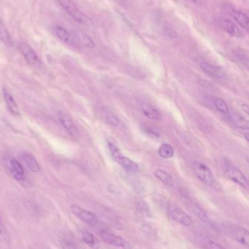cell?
Listing matches in <instances>:
<instances>
[{
    "label": "cell",
    "mask_w": 249,
    "mask_h": 249,
    "mask_svg": "<svg viewBox=\"0 0 249 249\" xmlns=\"http://www.w3.org/2000/svg\"><path fill=\"white\" fill-rule=\"evenodd\" d=\"M105 118L108 124L112 126H118L120 124L119 119L112 112H108L105 114Z\"/></svg>",
    "instance_id": "30"
},
{
    "label": "cell",
    "mask_w": 249,
    "mask_h": 249,
    "mask_svg": "<svg viewBox=\"0 0 249 249\" xmlns=\"http://www.w3.org/2000/svg\"><path fill=\"white\" fill-rule=\"evenodd\" d=\"M60 245L62 249H79L77 243L68 235H66L64 238H61Z\"/></svg>",
    "instance_id": "23"
},
{
    "label": "cell",
    "mask_w": 249,
    "mask_h": 249,
    "mask_svg": "<svg viewBox=\"0 0 249 249\" xmlns=\"http://www.w3.org/2000/svg\"><path fill=\"white\" fill-rule=\"evenodd\" d=\"M159 155L162 158L165 159H169V158H172L174 155L173 148L168 144V143H163L161 145L159 149Z\"/></svg>",
    "instance_id": "24"
},
{
    "label": "cell",
    "mask_w": 249,
    "mask_h": 249,
    "mask_svg": "<svg viewBox=\"0 0 249 249\" xmlns=\"http://www.w3.org/2000/svg\"><path fill=\"white\" fill-rule=\"evenodd\" d=\"M3 96H4V102H5L9 112H10L12 115H16V116L20 115L19 106H18L16 101L14 100L13 96H12V95L10 94V92H9L7 89H4V90H3Z\"/></svg>",
    "instance_id": "19"
},
{
    "label": "cell",
    "mask_w": 249,
    "mask_h": 249,
    "mask_svg": "<svg viewBox=\"0 0 249 249\" xmlns=\"http://www.w3.org/2000/svg\"><path fill=\"white\" fill-rule=\"evenodd\" d=\"M54 35L58 39L67 45H76V42L75 41L73 35L69 32L67 29H64L62 26H57L54 29Z\"/></svg>",
    "instance_id": "15"
},
{
    "label": "cell",
    "mask_w": 249,
    "mask_h": 249,
    "mask_svg": "<svg viewBox=\"0 0 249 249\" xmlns=\"http://www.w3.org/2000/svg\"><path fill=\"white\" fill-rule=\"evenodd\" d=\"M0 41L7 47H11L13 45L11 36L5 25L1 20H0Z\"/></svg>",
    "instance_id": "21"
},
{
    "label": "cell",
    "mask_w": 249,
    "mask_h": 249,
    "mask_svg": "<svg viewBox=\"0 0 249 249\" xmlns=\"http://www.w3.org/2000/svg\"><path fill=\"white\" fill-rule=\"evenodd\" d=\"M192 211L195 216H197L202 222H209V216H208L207 213L200 206H197V205H194L192 206Z\"/></svg>",
    "instance_id": "26"
},
{
    "label": "cell",
    "mask_w": 249,
    "mask_h": 249,
    "mask_svg": "<svg viewBox=\"0 0 249 249\" xmlns=\"http://www.w3.org/2000/svg\"><path fill=\"white\" fill-rule=\"evenodd\" d=\"M70 209H71L72 213L83 222H86L89 225H93V226L97 224V217L92 212L86 210L80 206H76V205H72Z\"/></svg>",
    "instance_id": "6"
},
{
    "label": "cell",
    "mask_w": 249,
    "mask_h": 249,
    "mask_svg": "<svg viewBox=\"0 0 249 249\" xmlns=\"http://www.w3.org/2000/svg\"><path fill=\"white\" fill-rule=\"evenodd\" d=\"M204 248L206 249H228L213 241H208L207 242L205 243Z\"/></svg>",
    "instance_id": "31"
},
{
    "label": "cell",
    "mask_w": 249,
    "mask_h": 249,
    "mask_svg": "<svg viewBox=\"0 0 249 249\" xmlns=\"http://www.w3.org/2000/svg\"><path fill=\"white\" fill-rule=\"evenodd\" d=\"M0 242L5 243V244H9L10 242V235L6 228H4L1 218H0Z\"/></svg>",
    "instance_id": "29"
},
{
    "label": "cell",
    "mask_w": 249,
    "mask_h": 249,
    "mask_svg": "<svg viewBox=\"0 0 249 249\" xmlns=\"http://www.w3.org/2000/svg\"><path fill=\"white\" fill-rule=\"evenodd\" d=\"M140 230H141L142 232L146 235V237L149 238V239H155L156 237V232L153 231V228L147 224H143L141 227H140Z\"/></svg>",
    "instance_id": "28"
},
{
    "label": "cell",
    "mask_w": 249,
    "mask_h": 249,
    "mask_svg": "<svg viewBox=\"0 0 249 249\" xmlns=\"http://www.w3.org/2000/svg\"><path fill=\"white\" fill-rule=\"evenodd\" d=\"M170 216L175 222L181 224L183 226L190 227L192 225V220L191 217L179 208H172L170 210Z\"/></svg>",
    "instance_id": "9"
},
{
    "label": "cell",
    "mask_w": 249,
    "mask_h": 249,
    "mask_svg": "<svg viewBox=\"0 0 249 249\" xmlns=\"http://www.w3.org/2000/svg\"><path fill=\"white\" fill-rule=\"evenodd\" d=\"M225 173L230 179L244 188H248L249 181L246 176L238 168L225 162Z\"/></svg>",
    "instance_id": "5"
},
{
    "label": "cell",
    "mask_w": 249,
    "mask_h": 249,
    "mask_svg": "<svg viewBox=\"0 0 249 249\" xmlns=\"http://www.w3.org/2000/svg\"><path fill=\"white\" fill-rule=\"evenodd\" d=\"M140 109H141L142 112L144 114L145 116L149 119L156 121V120H159L161 118V115L159 111L148 102H142L140 104Z\"/></svg>",
    "instance_id": "18"
},
{
    "label": "cell",
    "mask_w": 249,
    "mask_h": 249,
    "mask_svg": "<svg viewBox=\"0 0 249 249\" xmlns=\"http://www.w3.org/2000/svg\"><path fill=\"white\" fill-rule=\"evenodd\" d=\"M81 239L85 244L91 247H95L96 245V239L93 234L89 231H83L81 232Z\"/></svg>",
    "instance_id": "25"
},
{
    "label": "cell",
    "mask_w": 249,
    "mask_h": 249,
    "mask_svg": "<svg viewBox=\"0 0 249 249\" xmlns=\"http://www.w3.org/2000/svg\"><path fill=\"white\" fill-rule=\"evenodd\" d=\"M245 137H246V139H247V142H249V134H248V133H246Z\"/></svg>",
    "instance_id": "34"
},
{
    "label": "cell",
    "mask_w": 249,
    "mask_h": 249,
    "mask_svg": "<svg viewBox=\"0 0 249 249\" xmlns=\"http://www.w3.org/2000/svg\"><path fill=\"white\" fill-rule=\"evenodd\" d=\"M228 13L235 19V21L246 31H249V17L245 13L234 7H228Z\"/></svg>",
    "instance_id": "12"
},
{
    "label": "cell",
    "mask_w": 249,
    "mask_h": 249,
    "mask_svg": "<svg viewBox=\"0 0 249 249\" xmlns=\"http://www.w3.org/2000/svg\"><path fill=\"white\" fill-rule=\"evenodd\" d=\"M225 115H226L227 120L235 127L244 129V130H249V121L239 113L228 112Z\"/></svg>",
    "instance_id": "13"
},
{
    "label": "cell",
    "mask_w": 249,
    "mask_h": 249,
    "mask_svg": "<svg viewBox=\"0 0 249 249\" xmlns=\"http://www.w3.org/2000/svg\"><path fill=\"white\" fill-rule=\"evenodd\" d=\"M191 166L196 177L201 182L209 187H215L216 181L214 176L206 164L200 162H192Z\"/></svg>",
    "instance_id": "1"
},
{
    "label": "cell",
    "mask_w": 249,
    "mask_h": 249,
    "mask_svg": "<svg viewBox=\"0 0 249 249\" xmlns=\"http://www.w3.org/2000/svg\"><path fill=\"white\" fill-rule=\"evenodd\" d=\"M58 1L66 13L76 22L79 23H86L87 18L72 0H58Z\"/></svg>",
    "instance_id": "4"
},
{
    "label": "cell",
    "mask_w": 249,
    "mask_h": 249,
    "mask_svg": "<svg viewBox=\"0 0 249 249\" xmlns=\"http://www.w3.org/2000/svg\"><path fill=\"white\" fill-rule=\"evenodd\" d=\"M154 175L159 181L168 186H172L173 184V180L172 177L166 171L162 169H157L154 171Z\"/></svg>",
    "instance_id": "22"
},
{
    "label": "cell",
    "mask_w": 249,
    "mask_h": 249,
    "mask_svg": "<svg viewBox=\"0 0 249 249\" xmlns=\"http://www.w3.org/2000/svg\"><path fill=\"white\" fill-rule=\"evenodd\" d=\"M4 165L7 172L13 178L18 181L25 180V172L20 162L13 158H6L4 159Z\"/></svg>",
    "instance_id": "3"
},
{
    "label": "cell",
    "mask_w": 249,
    "mask_h": 249,
    "mask_svg": "<svg viewBox=\"0 0 249 249\" xmlns=\"http://www.w3.org/2000/svg\"><path fill=\"white\" fill-rule=\"evenodd\" d=\"M58 118H59L61 125L65 129L66 131L69 133L70 136H73V137L77 136V135H78L77 128L68 115L62 113V112H60L59 115H58Z\"/></svg>",
    "instance_id": "14"
},
{
    "label": "cell",
    "mask_w": 249,
    "mask_h": 249,
    "mask_svg": "<svg viewBox=\"0 0 249 249\" xmlns=\"http://www.w3.org/2000/svg\"><path fill=\"white\" fill-rule=\"evenodd\" d=\"M100 237L104 242L110 244V245L121 247V248H126L127 247V243L122 238L118 236V235L111 233V232L102 231L100 232Z\"/></svg>",
    "instance_id": "11"
},
{
    "label": "cell",
    "mask_w": 249,
    "mask_h": 249,
    "mask_svg": "<svg viewBox=\"0 0 249 249\" xmlns=\"http://www.w3.org/2000/svg\"><path fill=\"white\" fill-rule=\"evenodd\" d=\"M187 1H192L196 4H200L202 2V0H187Z\"/></svg>",
    "instance_id": "33"
},
{
    "label": "cell",
    "mask_w": 249,
    "mask_h": 249,
    "mask_svg": "<svg viewBox=\"0 0 249 249\" xmlns=\"http://www.w3.org/2000/svg\"><path fill=\"white\" fill-rule=\"evenodd\" d=\"M108 147H109L110 151H111L113 158L126 171L130 173H136L138 171L139 168L137 164L135 163L134 161L131 160L130 158L123 156L116 145L114 144L112 142H108Z\"/></svg>",
    "instance_id": "2"
},
{
    "label": "cell",
    "mask_w": 249,
    "mask_h": 249,
    "mask_svg": "<svg viewBox=\"0 0 249 249\" xmlns=\"http://www.w3.org/2000/svg\"><path fill=\"white\" fill-rule=\"evenodd\" d=\"M232 235L235 241L242 245L248 247L249 243V231L243 227H235L232 229Z\"/></svg>",
    "instance_id": "17"
},
{
    "label": "cell",
    "mask_w": 249,
    "mask_h": 249,
    "mask_svg": "<svg viewBox=\"0 0 249 249\" xmlns=\"http://www.w3.org/2000/svg\"><path fill=\"white\" fill-rule=\"evenodd\" d=\"M243 109H244V110H245L246 113L249 114L248 105H246V104H244V105H243Z\"/></svg>",
    "instance_id": "32"
},
{
    "label": "cell",
    "mask_w": 249,
    "mask_h": 249,
    "mask_svg": "<svg viewBox=\"0 0 249 249\" xmlns=\"http://www.w3.org/2000/svg\"><path fill=\"white\" fill-rule=\"evenodd\" d=\"M19 50L29 65L37 67L39 64L38 54L30 45L26 43L21 44Z\"/></svg>",
    "instance_id": "8"
},
{
    "label": "cell",
    "mask_w": 249,
    "mask_h": 249,
    "mask_svg": "<svg viewBox=\"0 0 249 249\" xmlns=\"http://www.w3.org/2000/svg\"><path fill=\"white\" fill-rule=\"evenodd\" d=\"M214 105L216 109L222 113L227 114L229 112V107L226 102L220 98H215Z\"/></svg>",
    "instance_id": "27"
},
{
    "label": "cell",
    "mask_w": 249,
    "mask_h": 249,
    "mask_svg": "<svg viewBox=\"0 0 249 249\" xmlns=\"http://www.w3.org/2000/svg\"><path fill=\"white\" fill-rule=\"evenodd\" d=\"M23 160L26 166L31 171L34 173H38L40 171V166L33 155L28 153L23 154Z\"/></svg>",
    "instance_id": "20"
},
{
    "label": "cell",
    "mask_w": 249,
    "mask_h": 249,
    "mask_svg": "<svg viewBox=\"0 0 249 249\" xmlns=\"http://www.w3.org/2000/svg\"><path fill=\"white\" fill-rule=\"evenodd\" d=\"M72 35L74 37L76 44H80V45H83L86 48H91V49L95 48V43L93 39L84 32H80V31H75Z\"/></svg>",
    "instance_id": "16"
},
{
    "label": "cell",
    "mask_w": 249,
    "mask_h": 249,
    "mask_svg": "<svg viewBox=\"0 0 249 249\" xmlns=\"http://www.w3.org/2000/svg\"><path fill=\"white\" fill-rule=\"evenodd\" d=\"M218 23H219L220 27L222 28L225 32H226L227 33L231 35V36H235V37H242V36H244L241 29H240L233 22L229 20V19L222 18L219 19Z\"/></svg>",
    "instance_id": "10"
},
{
    "label": "cell",
    "mask_w": 249,
    "mask_h": 249,
    "mask_svg": "<svg viewBox=\"0 0 249 249\" xmlns=\"http://www.w3.org/2000/svg\"><path fill=\"white\" fill-rule=\"evenodd\" d=\"M200 67L208 75L218 81H223L226 79V74L219 67L203 61L200 63Z\"/></svg>",
    "instance_id": "7"
}]
</instances>
